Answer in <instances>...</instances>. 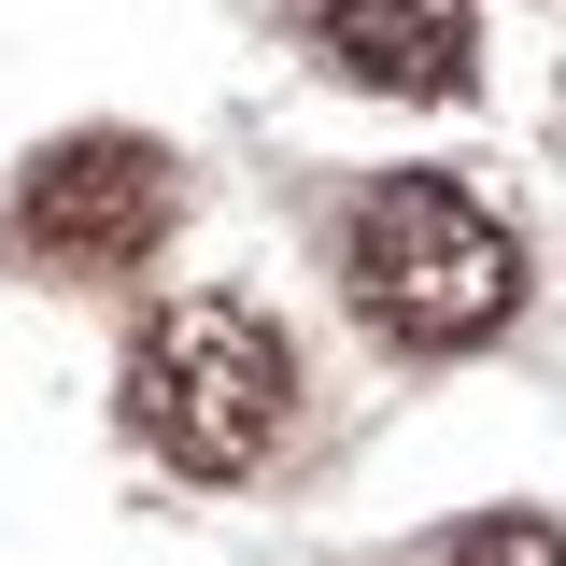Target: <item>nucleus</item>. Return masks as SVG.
I'll return each mask as SVG.
<instances>
[{
  "instance_id": "nucleus-2",
  "label": "nucleus",
  "mask_w": 566,
  "mask_h": 566,
  "mask_svg": "<svg viewBox=\"0 0 566 566\" xmlns=\"http://www.w3.org/2000/svg\"><path fill=\"white\" fill-rule=\"evenodd\" d=\"M340 283H354V312H368L382 340L468 354V340H495V326L524 312V241H510L468 185L397 170V185H368V199H354V227H340Z\"/></svg>"
},
{
  "instance_id": "nucleus-5",
  "label": "nucleus",
  "mask_w": 566,
  "mask_h": 566,
  "mask_svg": "<svg viewBox=\"0 0 566 566\" xmlns=\"http://www.w3.org/2000/svg\"><path fill=\"white\" fill-rule=\"evenodd\" d=\"M439 566H566V524H538V510H495V524H468Z\"/></svg>"
},
{
  "instance_id": "nucleus-3",
  "label": "nucleus",
  "mask_w": 566,
  "mask_h": 566,
  "mask_svg": "<svg viewBox=\"0 0 566 566\" xmlns=\"http://www.w3.org/2000/svg\"><path fill=\"white\" fill-rule=\"evenodd\" d=\"M14 241L43 270H85V283H128L156 241H170V156L128 128H85V142H43L29 185H14Z\"/></svg>"
},
{
  "instance_id": "nucleus-4",
  "label": "nucleus",
  "mask_w": 566,
  "mask_h": 566,
  "mask_svg": "<svg viewBox=\"0 0 566 566\" xmlns=\"http://www.w3.org/2000/svg\"><path fill=\"white\" fill-rule=\"evenodd\" d=\"M312 29L354 85H397V99H468V57H482L468 0H312Z\"/></svg>"
},
{
  "instance_id": "nucleus-1",
  "label": "nucleus",
  "mask_w": 566,
  "mask_h": 566,
  "mask_svg": "<svg viewBox=\"0 0 566 566\" xmlns=\"http://www.w3.org/2000/svg\"><path fill=\"white\" fill-rule=\"evenodd\" d=\"M128 424H142V453H170L185 482H241L297 424V340L270 312H241V297H170L128 340Z\"/></svg>"
}]
</instances>
